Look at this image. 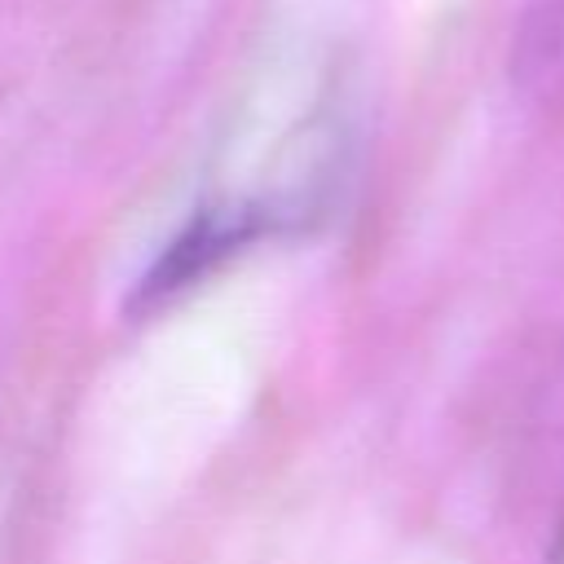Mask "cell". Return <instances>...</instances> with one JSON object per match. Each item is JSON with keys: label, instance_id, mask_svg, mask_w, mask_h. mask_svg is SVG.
Segmentation results:
<instances>
[{"label": "cell", "instance_id": "cell-1", "mask_svg": "<svg viewBox=\"0 0 564 564\" xmlns=\"http://www.w3.org/2000/svg\"><path fill=\"white\" fill-rule=\"evenodd\" d=\"M546 564H564V524H560V533H555V546H551Z\"/></svg>", "mask_w": 564, "mask_h": 564}]
</instances>
